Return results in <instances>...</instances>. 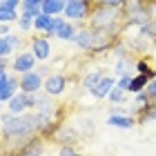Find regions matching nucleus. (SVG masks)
Listing matches in <instances>:
<instances>
[{"label": "nucleus", "instance_id": "33", "mask_svg": "<svg viewBox=\"0 0 156 156\" xmlns=\"http://www.w3.org/2000/svg\"><path fill=\"white\" fill-rule=\"evenodd\" d=\"M23 5L27 7V5H40L42 7V0H23Z\"/></svg>", "mask_w": 156, "mask_h": 156}, {"label": "nucleus", "instance_id": "9", "mask_svg": "<svg viewBox=\"0 0 156 156\" xmlns=\"http://www.w3.org/2000/svg\"><path fill=\"white\" fill-rule=\"evenodd\" d=\"M31 54L36 56V60H47L51 56V45H49L47 38H34L31 40Z\"/></svg>", "mask_w": 156, "mask_h": 156}, {"label": "nucleus", "instance_id": "16", "mask_svg": "<svg viewBox=\"0 0 156 156\" xmlns=\"http://www.w3.org/2000/svg\"><path fill=\"white\" fill-rule=\"evenodd\" d=\"M76 34H78V29L72 25V23H65L58 29V34H56V38H60V40H76Z\"/></svg>", "mask_w": 156, "mask_h": 156}, {"label": "nucleus", "instance_id": "14", "mask_svg": "<svg viewBox=\"0 0 156 156\" xmlns=\"http://www.w3.org/2000/svg\"><path fill=\"white\" fill-rule=\"evenodd\" d=\"M103 78H105V76L98 72V69H94V72H87V74H85V78H83V87L87 89V91H91V89H96V85L101 83Z\"/></svg>", "mask_w": 156, "mask_h": 156}, {"label": "nucleus", "instance_id": "28", "mask_svg": "<svg viewBox=\"0 0 156 156\" xmlns=\"http://www.w3.org/2000/svg\"><path fill=\"white\" fill-rule=\"evenodd\" d=\"M136 69H138V72L140 74H147V76H156V72H152V69H150V65H147V62L145 60H140V62H136Z\"/></svg>", "mask_w": 156, "mask_h": 156}, {"label": "nucleus", "instance_id": "24", "mask_svg": "<svg viewBox=\"0 0 156 156\" xmlns=\"http://www.w3.org/2000/svg\"><path fill=\"white\" fill-rule=\"evenodd\" d=\"M132 74H125V76H120L118 78V80H116V87L118 89H123V91H127V89H129V85H132Z\"/></svg>", "mask_w": 156, "mask_h": 156}, {"label": "nucleus", "instance_id": "7", "mask_svg": "<svg viewBox=\"0 0 156 156\" xmlns=\"http://www.w3.org/2000/svg\"><path fill=\"white\" fill-rule=\"evenodd\" d=\"M34 65H36V56H34L31 51H20L16 58L11 60L13 72H18V74H29V72H34Z\"/></svg>", "mask_w": 156, "mask_h": 156}, {"label": "nucleus", "instance_id": "3", "mask_svg": "<svg viewBox=\"0 0 156 156\" xmlns=\"http://www.w3.org/2000/svg\"><path fill=\"white\" fill-rule=\"evenodd\" d=\"M36 101H38V96L36 94H27V91H18L16 96L9 101V114L11 116H20V114H25V109H31V107H36Z\"/></svg>", "mask_w": 156, "mask_h": 156}, {"label": "nucleus", "instance_id": "18", "mask_svg": "<svg viewBox=\"0 0 156 156\" xmlns=\"http://www.w3.org/2000/svg\"><path fill=\"white\" fill-rule=\"evenodd\" d=\"M132 67H134V60L129 58V56H120L118 62H116V74L118 76H125V74H129Z\"/></svg>", "mask_w": 156, "mask_h": 156}, {"label": "nucleus", "instance_id": "12", "mask_svg": "<svg viewBox=\"0 0 156 156\" xmlns=\"http://www.w3.org/2000/svg\"><path fill=\"white\" fill-rule=\"evenodd\" d=\"M45 152V145H42L40 138H31L27 145H20V152L16 156H40Z\"/></svg>", "mask_w": 156, "mask_h": 156}, {"label": "nucleus", "instance_id": "15", "mask_svg": "<svg viewBox=\"0 0 156 156\" xmlns=\"http://www.w3.org/2000/svg\"><path fill=\"white\" fill-rule=\"evenodd\" d=\"M36 112L45 116H56V105L49 101V98H38L36 101Z\"/></svg>", "mask_w": 156, "mask_h": 156}, {"label": "nucleus", "instance_id": "8", "mask_svg": "<svg viewBox=\"0 0 156 156\" xmlns=\"http://www.w3.org/2000/svg\"><path fill=\"white\" fill-rule=\"evenodd\" d=\"M74 42L80 49H98V31L96 29H80L76 34Z\"/></svg>", "mask_w": 156, "mask_h": 156}, {"label": "nucleus", "instance_id": "27", "mask_svg": "<svg viewBox=\"0 0 156 156\" xmlns=\"http://www.w3.org/2000/svg\"><path fill=\"white\" fill-rule=\"evenodd\" d=\"M58 156H80V154H78L72 145H62V147H60V152H58Z\"/></svg>", "mask_w": 156, "mask_h": 156}, {"label": "nucleus", "instance_id": "10", "mask_svg": "<svg viewBox=\"0 0 156 156\" xmlns=\"http://www.w3.org/2000/svg\"><path fill=\"white\" fill-rule=\"evenodd\" d=\"M107 125L109 127H118V129H132L136 125V118L134 116H127V114H109L107 116Z\"/></svg>", "mask_w": 156, "mask_h": 156}, {"label": "nucleus", "instance_id": "11", "mask_svg": "<svg viewBox=\"0 0 156 156\" xmlns=\"http://www.w3.org/2000/svg\"><path fill=\"white\" fill-rule=\"evenodd\" d=\"M114 87H116V78L114 76H105L103 80L96 85V89H91V96L94 98H107Z\"/></svg>", "mask_w": 156, "mask_h": 156}, {"label": "nucleus", "instance_id": "20", "mask_svg": "<svg viewBox=\"0 0 156 156\" xmlns=\"http://www.w3.org/2000/svg\"><path fill=\"white\" fill-rule=\"evenodd\" d=\"M18 27H20V31H29L34 29V18L29 16V13H20V18H18Z\"/></svg>", "mask_w": 156, "mask_h": 156}, {"label": "nucleus", "instance_id": "2", "mask_svg": "<svg viewBox=\"0 0 156 156\" xmlns=\"http://www.w3.org/2000/svg\"><path fill=\"white\" fill-rule=\"evenodd\" d=\"M89 16H91V29H96V31H109V27L116 25V20H118V9L96 7Z\"/></svg>", "mask_w": 156, "mask_h": 156}, {"label": "nucleus", "instance_id": "1", "mask_svg": "<svg viewBox=\"0 0 156 156\" xmlns=\"http://www.w3.org/2000/svg\"><path fill=\"white\" fill-rule=\"evenodd\" d=\"M0 127H2L5 136L13 138V140H27L38 132L34 114H20V116L5 114V116H0Z\"/></svg>", "mask_w": 156, "mask_h": 156}, {"label": "nucleus", "instance_id": "34", "mask_svg": "<svg viewBox=\"0 0 156 156\" xmlns=\"http://www.w3.org/2000/svg\"><path fill=\"white\" fill-rule=\"evenodd\" d=\"M0 109H2V103H0Z\"/></svg>", "mask_w": 156, "mask_h": 156}, {"label": "nucleus", "instance_id": "23", "mask_svg": "<svg viewBox=\"0 0 156 156\" xmlns=\"http://www.w3.org/2000/svg\"><path fill=\"white\" fill-rule=\"evenodd\" d=\"M65 23H69V20L60 18V16H54V23H51V29L47 31V38H49V36H56V34H58V29H60V27L65 25Z\"/></svg>", "mask_w": 156, "mask_h": 156}, {"label": "nucleus", "instance_id": "6", "mask_svg": "<svg viewBox=\"0 0 156 156\" xmlns=\"http://www.w3.org/2000/svg\"><path fill=\"white\" fill-rule=\"evenodd\" d=\"M20 91H27V94H38V89L42 87V76L38 72H29V74H20Z\"/></svg>", "mask_w": 156, "mask_h": 156}, {"label": "nucleus", "instance_id": "21", "mask_svg": "<svg viewBox=\"0 0 156 156\" xmlns=\"http://www.w3.org/2000/svg\"><path fill=\"white\" fill-rule=\"evenodd\" d=\"M107 98H109V103H116V105H118V103H125V101H127V91L114 87V89L109 91V96H107Z\"/></svg>", "mask_w": 156, "mask_h": 156}, {"label": "nucleus", "instance_id": "25", "mask_svg": "<svg viewBox=\"0 0 156 156\" xmlns=\"http://www.w3.org/2000/svg\"><path fill=\"white\" fill-rule=\"evenodd\" d=\"M13 51V47H11V42L7 40V38H0V58H7Z\"/></svg>", "mask_w": 156, "mask_h": 156}, {"label": "nucleus", "instance_id": "17", "mask_svg": "<svg viewBox=\"0 0 156 156\" xmlns=\"http://www.w3.org/2000/svg\"><path fill=\"white\" fill-rule=\"evenodd\" d=\"M51 23H54V18L51 16H45V13H40L38 18H34V29L36 31H49L51 29Z\"/></svg>", "mask_w": 156, "mask_h": 156}, {"label": "nucleus", "instance_id": "30", "mask_svg": "<svg viewBox=\"0 0 156 156\" xmlns=\"http://www.w3.org/2000/svg\"><path fill=\"white\" fill-rule=\"evenodd\" d=\"M136 103H138V105H150V98H147V94H145V91L136 94Z\"/></svg>", "mask_w": 156, "mask_h": 156}, {"label": "nucleus", "instance_id": "31", "mask_svg": "<svg viewBox=\"0 0 156 156\" xmlns=\"http://www.w3.org/2000/svg\"><path fill=\"white\" fill-rule=\"evenodd\" d=\"M5 38L11 42V47H13V49H16V47H20V38H18V36H13V34H9V36H5Z\"/></svg>", "mask_w": 156, "mask_h": 156}, {"label": "nucleus", "instance_id": "13", "mask_svg": "<svg viewBox=\"0 0 156 156\" xmlns=\"http://www.w3.org/2000/svg\"><path fill=\"white\" fill-rule=\"evenodd\" d=\"M65 5H67V0H42V13L54 18L65 11Z\"/></svg>", "mask_w": 156, "mask_h": 156}, {"label": "nucleus", "instance_id": "35", "mask_svg": "<svg viewBox=\"0 0 156 156\" xmlns=\"http://www.w3.org/2000/svg\"><path fill=\"white\" fill-rule=\"evenodd\" d=\"M0 7H2V0H0Z\"/></svg>", "mask_w": 156, "mask_h": 156}, {"label": "nucleus", "instance_id": "5", "mask_svg": "<svg viewBox=\"0 0 156 156\" xmlns=\"http://www.w3.org/2000/svg\"><path fill=\"white\" fill-rule=\"evenodd\" d=\"M42 87H45V94H47L49 98L60 96L62 91H65V87H67V78L62 76V74H51V76H47V78H45Z\"/></svg>", "mask_w": 156, "mask_h": 156}, {"label": "nucleus", "instance_id": "22", "mask_svg": "<svg viewBox=\"0 0 156 156\" xmlns=\"http://www.w3.org/2000/svg\"><path fill=\"white\" fill-rule=\"evenodd\" d=\"M96 7H109V9H120L127 0H94Z\"/></svg>", "mask_w": 156, "mask_h": 156}, {"label": "nucleus", "instance_id": "29", "mask_svg": "<svg viewBox=\"0 0 156 156\" xmlns=\"http://www.w3.org/2000/svg\"><path fill=\"white\" fill-rule=\"evenodd\" d=\"M2 5L7 7V9H13V11H16L18 7L23 5V0H2Z\"/></svg>", "mask_w": 156, "mask_h": 156}, {"label": "nucleus", "instance_id": "26", "mask_svg": "<svg viewBox=\"0 0 156 156\" xmlns=\"http://www.w3.org/2000/svg\"><path fill=\"white\" fill-rule=\"evenodd\" d=\"M145 94H147V98H150V101H156V78L145 87Z\"/></svg>", "mask_w": 156, "mask_h": 156}, {"label": "nucleus", "instance_id": "4", "mask_svg": "<svg viewBox=\"0 0 156 156\" xmlns=\"http://www.w3.org/2000/svg\"><path fill=\"white\" fill-rule=\"evenodd\" d=\"M65 18L67 20H85L91 13V7H89V0H67L65 5Z\"/></svg>", "mask_w": 156, "mask_h": 156}, {"label": "nucleus", "instance_id": "19", "mask_svg": "<svg viewBox=\"0 0 156 156\" xmlns=\"http://www.w3.org/2000/svg\"><path fill=\"white\" fill-rule=\"evenodd\" d=\"M18 11H13V9H7V7L2 5L0 7V23L2 25H9V23H18Z\"/></svg>", "mask_w": 156, "mask_h": 156}, {"label": "nucleus", "instance_id": "32", "mask_svg": "<svg viewBox=\"0 0 156 156\" xmlns=\"http://www.w3.org/2000/svg\"><path fill=\"white\" fill-rule=\"evenodd\" d=\"M5 36H9V25L0 23V38H5Z\"/></svg>", "mask_w": 156, "mask_h": 156}]
</instances>
